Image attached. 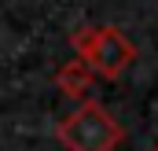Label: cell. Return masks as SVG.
Masks as SVG:
<instances>
[{"label":"cell","mask_w":158,"mask_h":151,"mask_svg":"<svg viewBox=\"0 0 158 151\" xmlns=\"http://www.w3.org/2000/svg\"><path fill=\"white\" fill-rule=\"evenodd\" d=\"M55 136L63 140L66 151H114L121 144V125L107 114L103 103L85 100L55 125Z\"/></svg>","instance_id":"cell-1"},{"label":"cell","mask_w":158,"mask_h":151,"mask_svg":"<svg viewBox=\"0 0 158 151\" xmlns=\"http://www.w3.org/2000/svg\"><path fill=\"white\" fill-rule=\"evenodd\" d=\"M55 81H59V88H63L66 96H81V92L92 85V70H88L85 59H70L66 67H59Z\"/></svg>","instance_id":"cell-3"},{"label":"cell","mask_w":158,"mask_h":151,"mask_svg":"<svg viewBox=\"0 0 158 151\" xmlns=\"http://www.w3.org/2000/svg\"><path fill=\"white\" fill-rule=\"evenodd\" d=\"M77 59L88 63V70L99 77H118L132 59H136V44L121 33L118 26H81L74 33Z\"/></svg>","instance_id":"cell-2"}]
</instances>
